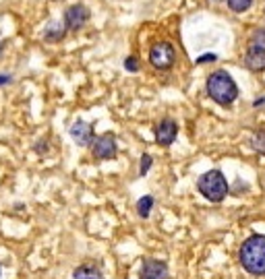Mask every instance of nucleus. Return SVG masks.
<instances>
[{"instance_id":"obj_2","label":"nucleus","mask_w":265,"mask_h":279,"mask_svg":"<svg viewBox=\"0 0 265 279\" xmlns=\"http://www.w3.org/2000/svg\"><path fill=\"white\" fill-rule=\"evenodd\" d=\"M207 95L219 105H230L238 97V87L226 71H215L207 77Z\"/></svg>"},{"instance_id":"obj_6","label":"nucleus","mask_w":265,"mask_h":279,"mask_svg":"<svg viewBox=\"0 0 265 279\" xmlns=\"http://www.w3.org/2000/svg\"><path fill=\"white\" fill-rule=\"evenodd\" d=\"M87 19H90V9L85 5H73L64 11L62 23H64L66 31H79L87 23Z\"/></svg>"},{"instance_id":"obj_22","label":"nucleus","mask_w":265,"mask_h":279,"mask_svg":"<svg viewBox=\"0 0 265 279\" xmlns=\"http://www.w3.org/2000/svg\"><path fill=\"white\" fill-rule=\"evenodd\" d=\"M0 273H3V271H0Z\"/></svg>"},{"instance_id":"obj_16","label":"nucleus","mask_w":265,"mask_h":279,"mask_svg":"<svg viewBox=\"0 0 265 279\" xmlns=\"http://www.w3.org/2000/svg\"><path fill=\"white\" fill-rule=\"evenodd\" d=\"M251 46H257V48L265 50V29H255V33L251 37Z\"/></svg>"},{"instance_id":"obj_19","label":"nucleus","mask_w":265,"mask_h":279,"mask_svg":"<svg viewBox=\"0 0 265 279\" xmlns=\"http://www.w3.org/2000/svg\"><path fill=\"white\" fill-rule=\"evenodd\" d=\"M217 56L215 54H205V56H199L197 58V64H205V62H215Z\"/></svg>"},{"instance_id":"obj_21","label":"nucleus","mask_w":265,"mask_h":279,"mask_svg":"<svg viewBox=\"0 0 265 279\" xmlns=\"http://www.w3.org/2000/svg\"><path fill=\"white\" fill-rule=\"evenodd\" d=\"M0 54H3V41H0Z\"/></svg>"},{"instance_id":"obj_4","label":"nucleus","mask_w":265,"mask_h":279,"mask_svg":"<svg viewBox=\"0 0 265 279\" xmlns=\"http://www.w3.org/2000/svg\"><path fill=\"white\" fill-rule=\"evenodd\" d=\"M176 60V50L170 41H158L156 46H151L149 50V62L153 69L158 71H168Z\"/></svg>"},{"instance_id":"obj_13","label":"nucleus","mask_w":265,"mask_h":279,"mask_svg":"<svg viewBox=\"0 0 265 279\" xmlns=\"http://www.w3.org/2000/svg\"><path fill=\"white\" fill-rule=\"evenodd\" d=\"M151 209H153V197H151V195L141 197V199L137 201V211H139L141 217H147L149 213H151Z\"/></svg>"},{"instance_id":"obj_20","label":"nucleus","mask_w":265,"mask_h":279,"mask_svg":"<svg viewBox=\"0 0 265 279\" xmlns=\"http://www.w3.org/2000/svg\"><path fill=\"white\" fill-rule=\"evenodd\" d=\"M11 81H13L11 75H0V87H3V85H9Z\"/></svg>"},{"instance_id":"obj_17","label":"nucleus","mask_w":265,"mask_h":279,"mask_svg":"<svg viewBox=\"0 0 265 279\" xmlns=\"http://www.w3.org/2000/svg\"><path fill=\"white\" fill-rule=\"evenodd\" d=\"M124 69H126L128 73H137V71H139V60H137V56H128V58L124 60Z\"/></svg>"},{"instance_id":"obj_12","label":"nucleus","mask_w":265,"mask_h":279,"mask_svg":"<svg viewBox=\"0 0 265 279\" xmlns=\"http://www.w3.org/2000/svg\"><path fill=\"white\" fill-rule=\"evenodd\" d=\"M64 37H66V27H64V23H50L48 29L43 31V39L50 41V44L62 41Z\"/></svg>"},{"instance_id":"obj_9","label":"nucleus","mask_w":265,"mask_h":279,"mask_svg":"<svg viewBox=\"0 0 265 279\" xmlns=\"http://www.w3.org/2000/svg\"><path fill=\"white\" fill-rule=\"evenodd\" d=\"M176 135H179V126L172 118H164L156 128V141L162 147H170L176 141Z\"/></svg>"},{"instance_id":"obj_18","label":"nucleus","mask_w":265,"mask_h":279,"mask_svg":"<svg viewBox=\"0 0 265 279\" xmlns=\"http://www.w3.org/2000/svg\"><path fill=\"white\" fill-rule=\"evenodd\" d=\"M151 163H153L151 155L143 153V155H141V170H139V174H141V176H145V174H147V172H149V168H151Z\"/></svg>"},{"instance_id":"obj_10","label":"nucleus","mask_w":265,"mask_h":279,"mask_svg":"<svg viewBox=\"0 0 265 279\" xmlns=\"http://www.w3.org/2000/svg\"><path fill=\"white\" fill-rule=\"evenodd\" d=\"M245 67L253 73L265 71V50L257 48V46H249L247 54H245Z\"/></svg>"},{"instance_id":"obj_8","label":"nucleus","mask_w":265,"mask_h":279,"mask_svg":"<svg viewBox=\"0 0 265 279\" xmlns=\"http://www.w3.org/2000/svg\"><path fill=\"white\" fill-rule=\"evenodd\" d=\"M168 275H170L168 265L164 261H158V259H147V261H143L141 273H139L141 279H168Z\"/></svg>"},{"instance_id":"obj_3","label":"nucleus","mask_w":265,"mask_h":279,"mask_svg":"<svg viewBox=\"0 0 265 279\" xmlns=\"http://www.w3.org/2000/svg\"><path fill=\"white\" fill-rule=\"evenodd\" d=\"M197 188L199 192L211 203H219L224 201L228 195V180L224 178V174L219 170H209L205 174L197 180Z\"/></svg>"},{"instance_id":"obj_5","label":"nucleus","mask_w":265,"mask_h":279,"mask_svg":"<svg viewBox=\"0 0 265 279\" xmlns=\"http://www.w3.org/2000/svg\"><path fill=\"white\" fill-rule=\"evenodd\" d=\"M92 151L96 159H112L118 153V145H116V137L112 133H104L98 139L92 141Z\"/></svg>"},{"instance_id":"obj_15","label":"nucleus","mask_w":265,"mask_h":279,"mask_svg":"<svg viewBox=\"0 0 265 279\" xmlns=\"http://www.w3.org/2000/svg\"><path fill=\"white\" fill-rule=\"evenodd\" d=\"M251 5H253V0H228V7L234 13H245L251 9Z\"/></svg>"},{"instance_id":"obj_14","label":"nucleus","mask_w":265,"mask_h":279,"mask_svg":"<svg viewBox=\"0 0 265 279\" xmlns=\"http://www.w3.org/2000/svg\"><path fill=\"white\" fill-rule=\"evenodd\" d=\"M251 145H253V149H255L257 153H263L265 155V131L255 133L253 139H251Z\"/></svg>"},{"instance_id":"obj_7","label":"nucleus","mask_w":265,"mask_h":279,"mask_svg":"<svg viewBox=\"0 0 265 279\" xmlns=\"http://www.w3.org/2000/svg\"><path fill=\"white\" fill-rule=\"evenodd\" d=\"M69 135L79 147H87V145H92V141H94V128H92L90 122H85V120H75Z\"/></svg>"},{"instance_id":"obj_11","label":"nucleus","mask_w":265,"mask_h":279,"mask_svg":"<svg viewBox=\"0 0 265 279\" xmlns=\"http://www.w3.org/2000/svg\"><path fill=\"white\" fill-rule=\"evenodd\" d=\"M71 279H104V275H102V271L96 265L85 263V265H81V267H77L73 271V277Z\"/></svg>"},{"instance_id":"obj_1","label":"nucleus","mask_w":265,"mask_h":279,"mask_svg":"<svg viewBox=\"0 0 265 279\" xmlns=\"http://www.w3.org/2000/svg\"><path fill=\"white\" fill-rule=\"evenodd\" d=\"M240 265L251 275H265V236L255 234L240 246Z\"/></svg>"}]
</instances>
